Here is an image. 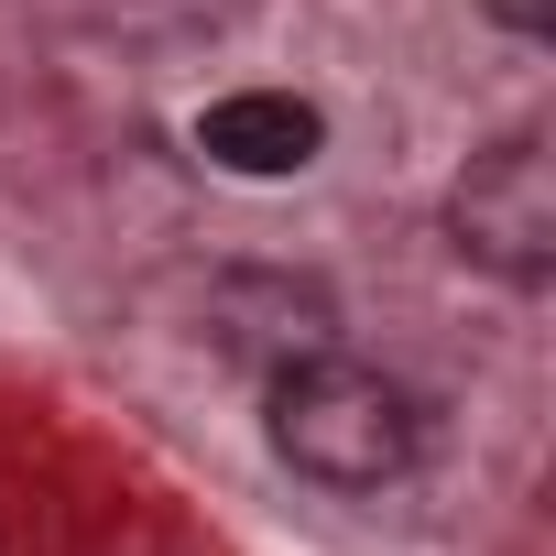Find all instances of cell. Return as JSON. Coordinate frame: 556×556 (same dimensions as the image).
<instances>
[{"label": "cell", "mask_w": 556, "mask_h": 556, "mask_svg": "<svg viewBox=\"0 0 556 556\" xmlns=\"http://www.w3.org/2000/svg\"><path fill=\"white\" fill-rule=\"evenodd\" d=\"M273 447L317 491H393L426 447V415L393 371H371L350 350H306L273 371Z\"/></svg>", "instance_id": "cell-1"}, {"label": "cell", "mask_w": 556, "mask_h": 556, "mask_svg": "<svg viewBox=\"0 0 556 556\" xmlns=\"http://www.w3.org/2000/svg\"><path fill=\"white\" fill-rule=\"evenodd\" d=\"M447 240L491 273V285H513V295H534L556 273V153H545V131H502V142H480L458 164Z\"/></svg>", "instance_id": "cell-2"}, {"label": "cell", "mask_w": 556, "mask_h": 556, "mask_svg": "<svg viewBox=\"0 0 556 556\" xmlns=\"http://www.w3.org/2000/svg\"><path fill=\"white\" fill-rule=\"evenodd\" d=\"M207 339L273 382V371L306 361V350H339V306L317 285H295V273H229V285L207 295Z\"/></svg>", "instance_id": "cell-3"}, {"label": "cell", "mask_w": 556, "mask_h": 556, "mask_svg": "<svg viewBox=\"0 0 556 556\" xmlns=\"http://www.w3.org/2000/svg\"><path fill=\"white\" fill-rule=\"evenodd\" d=\"M197 153H207L218 175H251V186L306 175V164L328 153V110L295 99V88H240V99H218V110L197 121Z\"/></svg>", "instance_id": "cell-4"}, {"label": "cell", "mask_w": 556, "mask_h": 556, "mask_svg": "<svg viewBox=\"0 0 556 556\" xmlns=\"http://www.w3.org/2000/svg\"><path fill=\"white\" fill-rule=\"evenodd\" d=\"M491 23H513V34H545V0H491Z\"/></svg>", "instance_id": "cell-5"}]
</instances>
